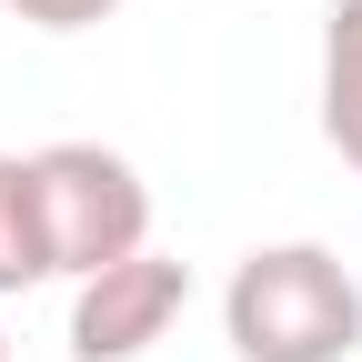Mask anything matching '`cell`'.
<instances>
[{"label":"cell","instance_id":"3","mask_svg":"<svg viewBox=\"0 0 362 362\" xmlns=\"http://www.w3.org/2000/svg\"><path fill=\"white\" fill-rule=\"evenodd\" d=\"M181 312H192V272L141 242L131 262L90 272V282L71 292V362H141Z\"/></svg>","mask_w":362,"mask_h":362},{"label":"cell","instance_id":"6","mask_svg":"<svg viewBox=\"0 0 362 362\" xmlns=\"http://www.w3.org/2000/svg\"><path fill=\"white\" fill-rule=\"evenodd\" d=\"M11 21H30V30H90V21H111L121 0H0Z\"/></svg>","mask_w":362,"mask_h":362},{"label":"cell","instance_id":"1","mask_svg":"<svg viewBox=\"0 0 362 362\" xmlns=\"http://www.w3.org/2000/svg\"><path fill=\"white\" fill-rule=\"evenodd\" d=\"M221 332L242 362H352L362 352V282L322 242H262L221 282Z\"/></svg>","mask_w":362,"mask_h":362},{"label":"cell","instance_id":"2","mask_svg":"<svg viewBox=\"0 0 362 362\" xmlns=\"http://www.w3.org/2000/svg\"><path fill=\"white\" fill-rule=\"evenodd\" d=\"M40 171V232H51V272L90 282V272H111L151 242V181L131 171L121 151L101 141H51L30 151Z\"/></svg>","mask_w":362,"mask_h":362},{"label":"cell","instance_id":"5","mask_svg":"<svg viewBox=\"0 0 362 362\" xmlns=\"http://www.w3.org/2000/svg\"><path fill=\"white\" fill-rule=\"evenodd\" d=\"M322 141L362 171V61H342V51H322Z\"/></svg>","mask_w":362,"mask_h":362},{"label":"cell","instance_id":"4","mask_svg":"<svg viewBox=\"0 0 362 362\" xmlns=\"http://www.w3.org/2000/svg\"><path fill=\"white\" fill-rule=\"evenodd\" d=\"M51 282V232H40V171L30 151H0V292Z\"/></svg>","mask_w":362,"mask_h":362},{"label":"cell","instance_id":"8","mask_svg":"<svg viewBox=\"0 0 362 362\" xmlns=\"http://www.w3.org/2000/svg\"><path fill=\"white\" fill-rule=\"evenodd\" d=\"M0 362H11V342H0Z\"/></svg>","mask_w":362,"mask_h":362},{"label":"cell","instance_id":"7","mask_svg":"<svg viewBox=\"0 0 362 362\" xmlns=\"http://www.w3.org/2000/svg\"><path fill=\"white\" fill-rule=\"evenodd\" d=\"M322 51L362 61V0H332V30H322Z\"/></svg>","mask_w":362,"mask_h":362}]
</instances>
